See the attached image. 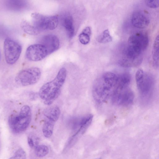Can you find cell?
<instances>
[{
    "instance_id": "4316f807",
    "label": "cell",
    "mask_w": 159,
    "mask_h": 159,
    "mask_svg": "<svg viewBox=\"0 0 159 159\" xmlns=\"http://www.w3.org/2000/svg\"><path fill=\"white\" fill-rule=\"evenodd\" d=\"M0 57H1V54H0Z\"/></svg>"
},
{
    "instance_id": "8992f818",
    "label": "cell",
    "mask_w": 159,
    "mask_h": 159,
    "mask_svg": "<svg viewBox=\"0 0 159 159\" xmlns=\"http://www.w3.org/2000/svg\"><path fill=\"white\" fill-rule=\"evenodd\" d=\"M3 48L7 63L9 65L15 64L19 59L22 51L20 43L16 40L8 37L4 41Z\"/></svg>"
},
{
    "instance_id": "9c48e42d",
    "label": "cell",
    "mask_w": 159,
    "mask_h": 159,
    "mask_svg": "<svg viewBox=\"0 0 159 159\" xmlns=\"http://www.w3.org/2000/svg\"><path fill=\"white\" fill-rule=\"evenodd\" d=\"M111 98L112 102L116 105L128 107L133 103L134 94L129 87L117 88Z\"/></svg>"
},
{
    "instance_id": "30bf717a",
    "label": "cell",
    "mask_w": 159,
    "mask_h": 159,
    "mask_svg": "<svg viewBox=\"0 0 159 159\" xmlns=\"http://www.w3.org/2000/svg\"><path fill=\"white\" fill-rule=\"evenodd\" d=\"M48 55L45 47L40 43L30 46L27 48L25 53L27 58L30 61H40Z\"/></svg>"
},
{
    "instance_id": "83f0119b",
    "label": "cell",
    "mask_w": 159,
    "mask_h": 159,
    "mask_svg": "<svg viewBox=\"0 0 159 159\" xmlns=\"http://www.w3.org/2000/svg\"><path fill=\"white\" fill-rule=\"evenodd\" d=\"M98 159H101V158H98Z\"/></svg>"
},
{
    "instance_id": "4fadbf2b",
    "label": "cell",
    "mask_w": 159,
    "mask_h": 159,
    "mask_svg": "<svg viewBox=\"0 0 159 159\" xmlns=\"http://www.w3.org/2000/svg\"><path fill=\"white\" fill-rule=\"evenodd\" d=\"M131 21L135 27L139 29H144L149 25L150 20L146 14L137 11L133 13L131 17Z\"/></svg>"
},
{
    "instance_id": "44dd1931",
    "label": "cell",
    "mask_w": 159,
    "mask_h": 159,
    "mask_svg": "<svg viewBox=\"0 0 159 159\" xmlns=\"http://www.w3.org/2000/svg\"><path fill=\"white\" fill-rule=\"evenodd\" d=\"M90 36L87 34L82 32L79 36V41L83 44H87L90 41Z\"/></svg>"
},
{
    "instance_id": "7a4b0ae2",
    "label": "cell",
    "mask_w": 159,
    "mask_h": 159,
    "mask_svg": "<svg viewBox=\"0 0 159 159\" xmlns=\"http://www.w3.org/2000/svg\"><path fill=\"white\" fill-rule=\"evenodd\" d=\"M67 71L65 68H61L55 78L47 82L40 88L38 95L44 100V103L47 105H51L58 97L61 89L66 80Z\"/></svg>"
},
{
    "instance_id": "cb8c5ba5",
    "label": "cell",
    "mask_w": 159,
    "mask_h": 159,
    "mask_svg": "<svg viewBox=\"0 0 159 159\" xmlns=\"http://www.w3.org/2000/svg\"><path fill=\"white\" fill-rule=\"evenodd\" d=\"M13 156L19 159H25L26 154L24 150L20 148L16 152Z\"/></svg>"
},
{
    "instance_id": "d6986e66",
    "label": "cell",
    "mask_w": 159,
    "mask_h": 159,
    "mask_svg": "<svg viewBox=\"0 0 159 159\" xmlns=\"http://www.w3.org/2000/svg\"><path fill=\"white\" fill-rule=\"evenodd\" d=\"M48 147L44 145H38L34 147L35 153L37 156L42 157L46 156L48 153Z\"/></svg>"
},
{
    "instance_id": "2e32d148",
    "label": "cell",
    "mask_w": 159,
    "mask_h": 159,
    "mask_svg": "<svg viewBox=\"0 0 159 159\" xmlns=\"http://www.w3.org/2000/svg\"><path fill=\"white\" fill-rule=\"evenodd\" d=\"M159 37L157 35L155 39L152 51V66L156 68L158 67L159 64Z\"/></svg>"
},
{
    "instance_id": "7402d4cb",
    "label": "cell",
    "mask_w": 159,
    "mask_h": 159,
    "mask_svg": "<svg viewBox=\"0 0 159 159\" xmlns=\"http://www.w3.org/2000/svg\"><path fill=\"white\" fill-rule=\"evenodd\" d=\"M145 3L150 8H156L159 7V1L158 0H146L145 1Z\"/></svg>"
},
{
    "instance_id": "52a82bcc",
    "label": "cell",
    "mask_w": 159,
    "mask_h": 159,
    "mask_svg": "<svg viewBox=\"0 0 159 159\" xmlns=\"http://www.w3.org/2000/svg\"><path fill=\"white\" fill-rule=\"evenodd\" d=\"M32 23L40 32L41 31L55 29L57 26L58 20L56 16H45L37 12L31 14Z\"/></svg>"
},
{
    "instance_id": "ac0fdd59",
    "label": "cell",
    "mask_w": 159,
    "mask_h": 159,
    "mask_svg": "<svg viewBox=\"0 0 159 159\" xmlns=\"http://www.w3.org/2000/svg\"><path fill=\"white\" fill-rule=\"evenodd\" d=\"M130 75L128 73H124L118 75L117 87L124 88L129 86L131 81Z\"/></svg>"
},
{
    "instance_id": "ba28073f",
    "label": "cell",
    "mask_w": 159,
    "mask_h": 159,
    "mask_svg": "<svg viewBox=\"0 0 159 159\" xmlns=\"http://www.w3.org/2000/svg\"><path fill=\"white\" fill-rule=\"evenodd\" d=\"M41 76V71L39 68L30 67L20 71L16 77L15 80L21 86L30 85L37 83Z\"/></svg>"
},
{
    "instance_id": "d4e9b609",
    "label": "cell",
    "mask_w": 159,
    "mask_h": 159,
    "mask_svg": "<svg viewBox=\"0 0 159 159\" xmlns=\"http://www.w3.org/2000/svg\"><path fill=\"white\" fill-rule=\"evenodd\" d=\"M91 32V29L90 27L89 26H87L83 29L82 32L90 36Z\"/></svg>"
},
{
    "instance_id": "7c38bea8",
    "label": "cell",
    "mask_w": 159,
    "mask_h": 159,
    "mask_svg": "<svg viewBox=\"0 0 159 159\" xmlns=\"http://www.w3.org/2000/svg\"><path fill=\"white\" fill-rule=\"evenodd\" d=\"M40 44L43 45L46 48L48 55L50 54L57 50L60 44V41L56 35L48 34L42 37Z\"/></svg>"
},
{
    "instance_id": "ffe728a7",
    "label": "cell",
    "mask_w": 159,
    "mask_h": 159,
    "mask_svg": "<svg viewBox=\"0 0 159 159\" xmlns=\"http://www.w3.org/2000/svg\"><path fill=\"white\" fill-rule=\"evenodd\" d=\"M97 40L100 43H105L111 42L112 38L110 34L108 29L104 30L102 33L98 37Z\"/></svg>"
},
{
    "instance_id": "e0dca14e",
    "label": "cell",
    "mask_w": 159,
    "mask_h": 159,
    "mask_svg": "<svg viewBox=\"0 0 159 159\" xmlns=\"http://www.w3.org/2000/svg\"><path fill=\"white\" fill-rule=\"evenodd\" d=\"M20 26L22 30L27 34L35 35L39 33L32 24L26 20H22L20 23Z\"/></svg>"
},
{
    "instance_id": "6da1fadb",
    "label": "cell",
    "mask_w": 159,
    "mask_h": 159,
    "mask_svg": "<svg viewBox=\"0 0 159 159\" xmlns=\"http://www.w3.org/2000/svg\"><path fill=\"white\" fill-rule=\"evenodd\" d=\"M118 79V75L108 72L95 80L92 87V95L97 104H102L111 98L117 88Z\"/></svg>"
},
{
    "instance_id": "5bb4252c",
    "label": "cell",
    "mask_w": 159,
    "mask_h": 159,
    "mask_svg": "<svg viewBox=\"0 0 159 159\" xmlns=\"http://www.w3.org/2000/svg\"><path fill=\"white\" fill-rule=\"evenodd\" d=\"M62 24L66 31L69 38H72L74 34L75 29L73 19L72 16L69 14H66L62 17Z\"/></svg>"
},
{
    "instance_id": "603a6c76",
    "label": "cell",
    "mask_w": 159,
    "mask_h": 159,
    "mask_svg": "<svg viewBox=\"0 0 159 159\" xmlns=\"http://www.w3.org/2000/svg\"><path fill=\"white\" fill-rule=\"evenodd\" d=\"M28 143L29 146L31 148H34L38 144L39 139L37 137L29 136L28 138Z\"/></svg>"
},
{
    "instance_id": "3957f363",
    "label": "cell",
    "mask_w": 159,
    "mask_h": 159,
    "mask_svg": "<svg viewBox=\"0 0 159 159\" xmlns=\"http://www.w3.org/2000/svg\"><path fill=\"white\" fill-rule=\"evenodd\" d=\"M32 112L28 105L23 106L18 114L12 115L8 119V122L11 131L15 134L21 133L29 126L31 120Z\"/></svg>"
},
{
    "instance_id": "9a60e30c",
    "label": "cell",
    "mask_w": 159,
    "mask_h": 159,
    "mask_svg": "<svg viewBox=\"0 0 159 159\" xmlns=\"http://www.w3.org/2000/svg\"><path fill=\"white\" fill-rule=\"evenodd\" d=\"M5 5L10 10L19 11L25 9L27 7L28 3L25 0H9L5 1Z\"/></svg>"
},
{
    "instance_id": "8fae6325",
    "label": "cell",
    "mask_w": 159,
    "mask_h": 159,
    "mask_svg": "<svg viewBox=\"0 0 159 159\" xmlns=\"http://www.w3.org/2000/svg\"><path fill=\"white\" fill-rule=\"evenodd\" d=\"M149 43L148 36L143 31L135 32L130 35L128 39V44L136 47L143 51L148 47Z\"/></svg>"
},
{
    "instance_id": "277c9868",
    "label": "cell",
    "mask_w": 159,
    "mask_h": 159,
    "mask_svg": "<svg viewBox=\"0 0 159 159\" xmlns=\"http://www.w3.org/2000/svg\"><path fill=\"white\" fill-rule=\"evenodd\" d=\"M137 86L142 98L146 99L151 95L153 85V79L151 75L144 73L140 68L135 74Z\"/></svg>"
},
{
    "instance_id": "484cf974",
    "label": "cell",
    "mask_w": 159,
    "mask_h": 159,
    "mask_svg": "<svg viewBox=\"0 0 159 159\" xmlns=\"http://www.w3.org/2000/svg\"><path fill=\"white\" fill-rule=\"evenodd\" d=\"M9 159H19L13 156V157H11Z\"/></svg>"
},
{
    "instance_id": "5b68a950",
    "label": "cell",
    "mask_w": 159,
    "mask_h": 159,
    "mask_svg": "<svg viewBox=\"0 0 159 159\" xmlns=\"http://www.w3.org/2000/svg\"><path fill=\"white\" fill-rule=\"evenodd\" d=\"M60 114V109L57 106L51 107L44 111V119L42 132L45 137L49 138L52 135L55 124L58 119Z\"/></svg>"
}]
</instances>
